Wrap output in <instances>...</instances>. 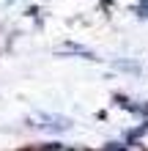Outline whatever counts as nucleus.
<instances>
[{
    "instance_id": "obj_1",
    "label": "nucleus",
    "mask_w": 148,
    "mask_h": 151,
    "mask_svg": "<svg viewBox=\"0 0 148 151\" xmlns=\"http://www.w3.org/2000/svg\"><path fill=\"white\" fill-rule=\"evenodd\" d=\"M140 14H143V17H148V0H145V3L140 6Z\"/></svg>"
}]
</instances>
